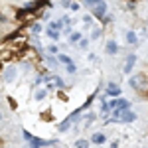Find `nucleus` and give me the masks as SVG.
Listing matches in <instances>:
<instances>
[{
	"instance_id": "nucleus-24",
	"label": "nucleus",
	"mask_w": 148,
	"mask_h": 148,
	"mask_svg": "<svg viewBox=\"0 0 148 148\" xmlns=\"http://www.w3.org/2000/svg\"><path fill=\"white\" fill-rule=\"evenodd\" d=\"M46 53H51V56L59 53V46H57V44H49V46L46 47Z\"/></svg>"
},
{
	"instance_id": "nucleus-6",
	"label": "nucleus",
	"mask_w": 148,
	"mask_h": 148,
	"mask_svg": "<svg viewBox=\"0 0 148 148\" xmlns=\"http://www.w3.org/2000/svg\"><path fill=\"white\" fill-rule=\"evenodd\" d=\"M105 95H107V97H121V95H123V89H121V85H119V83L109 81V83H107V87H105Z\"/></svg>"
},
{
	"instance_id": "nucleus-14",
	"label": "nucleus",
	"mask_w": 148,
	"mask_h": 148,
	"mask_svg": "<svg viewBox=\"0 0 148 148\" xmlns=\"http://www.w3.org/2000/svg\"><path fill=\"white\" fill-rule=\"evenodd\" d=\"M81 121L85 123V126H91L95 121H97V113H93V111H89V113H85L83 116H81Z\"/></svg>"
},
{
	"instance_id": "nucleus-18",
	"label": "nucleus",
	"mask_w": 148,
	"mask_h": 148,
	"mask_svg": "<svg viewBox=\"0 0 148 148\" xmlns=\"http://www.w3.org/2000/svg\"><path fill=\"white\" fill-rule=\"evenodd\" d=\"M46 38H49L51 42H59L61 40V34L57 30H51V28H46Z\"/></svg>"
},
{
	"instance_id": "nucleus-17",
	"label": "nucleus",
	"mask_w": 148,
	"mask_h": 148,
	"mask_svg": "<svg viewBox=\"0 0 148 148\" xmlns=\"http://www.w3.org/2000/svg\"><path fill=\"white\" fill-rule=\"evenodd\" d=\"M40 34H44L42 24H40V22H32V24H30V36H40Z\"/></svg>"
},
{
	"instance_id": "nucleus-8",
	"label": "nucleus",
	"mask_w": 148,
	"mask_h": 148,
	"mask_svg": "<svg viewBox=\"0 0 148 148\" xmlns=\"http://www.w3.org/2000/svg\"><path fill=\"white\" fill-rule=\"evenodd\" d=\"M125 40H126V44H128V46H132V47L140 46V38L136 36L134 30H126V32H125Z\"/></svg>"
},
{
	"instance_id": "nucleus-22",
	"label": "nucleus",
	"mask_w": 148,
	"mask_h": 148,
	"mask_svg": "<svg viewBox=\"0 0 148 148\" xmlns=\"http://www.w3.org/2000/svg\"><path fill=\"white\" fill-rule=\"evenodd\" d=\"M47 28H51V30H57V32H61V28H63V22H61V18H59V20H51V22L47 24Z\"/></svg>"
},
{
	"instance_id": "nucleus-30",
	"label": "nucleus",
	"mask_w": 148,
	"mask_h": 148,
	"mask_svg": "<svg viewBox=\"0 0 148 148\" xmlns=\"http://www.w3.org/2000/svg\"><path fill=\"white\" fill-rule=\"evenodd\" d=\"M138 38H142V40H144V38H146V28H144V26H140V30H138Z\"/></svg>"
},
{
	"instance_id": "nucleus-19",
	"label": "nucleus",
	"mask_w": 148,
	"mask_h": 148,
	"mask_svg": "<svg viewBox=\"0 0 148 148\" xmlns=\"http://www.w3.org/2000/svg\"><path fill=\"white\" fill-rule=\"evenodd\" d=\"M81 36H83V32H71V34L67 36V44L69 46H75V44L81 40Z\"/></svg>"
},
{
	"instance_id": "nucleus-13",
	"label": "nucleus",
	"mask_w": 148,
	"mask_h": 148,
	"mask_svg": "<svg viewBox=\"0 0 148 148\" xmlns=\"http://www.w3.org/2000/svg\"><path fill=\"white\" fill-rule=\"evenodd\" d=\"M47 95H49V91H47L46 87H36V91H34V101H44Z\"/></svg>"
},
{
	"instance_id": "nucleus-21",
	"label": "nucleus",
	"mask_w": 148,
	"mask_h": 148,
	"mask_svg": "<svg viewBox=\"0 0 148 148\" xmlns=\"http://www.w3.org/2000/svg\"><path fill=\"white\" fill-rule=\"evenodd\" d=\"M75 148H91L89 138H77V140H75Z\"/></svg>"
},
{
	"instance_id": "nucleus-7",
	"label": "nucleus",
	"mask_w": 148,
	"mask_h": 148,
	"mask_svg": "<svg viewBox=\"0 0 148 148\" xmlns=\"http://www.w3.org/2000/svg\"><path fill=\"white\" fill-rule=\"evenodd\" d=\"M146 83V73L142 71V73H136V75H132L130 79H128V85H130V89H134L136 91L140 85H144Z\"/></svg>"
},
{
	"instance_id": "nucleus-23",
	"label": "nucleus",
	"mask_w": 148,
	"mask_h": 148,
	"mask_svg": "<svg viewBox=\"0 0 148 148\" xmlns=\"http://www.w3.org/2000/svg\"><path fill=\"white\" fill-rule=\"evenodd\" d=\"M67 10H71V12H79V10H81V2H77V0H69Z\"/></svg>"
},
{
	"instance_id": "nucleus-5",
	"label": "nucleus",
	"mask_w": 148,
	"mask_h": 148,
	"mask_svg": "<svg viewBox=\"0 0 148 148\" xmlns=\"http://www.w3.org/2000/svg\"><path fill=\"white\" fill-rule=\"evenodd\" d=\"M136 119H138V114L134 111H130V109H125V111H121V114H119V123H123V125H130Z\"/></svg>"
},
{
	"instance_id": "nucleus-34",
	"label": "nucleus",
	"mask_w": 148,
	"mask_h": 148,
	"mask_svg": "<svg viewBox=\"0 0 148 148\" xmlns=\"http://www.w3.org/2000/svg\"><path fill=\"white\" fill-rule=\"evenodd\" d=\"M28 148H38V146H36V144H30V146H28Z\"/></svg>"
},
{
	"instance_id": "nucleus-25",
	"label": "nucleus",
	"mask_w": 148,
	"mask_h": 148,
	"mask_svg": "<svg viewBox=\"0 0 148 148\" xmlns=\"http://www.w3.org/2000/svg\"><path fill=\"white\" fill-rule=\"evenodd\" d=\"M81 22L85 24V26H93V24H95V18H93L91 14H85V16L81 18Z\"/></svg>"
},
{
	"instance_id": "nucleus-31",
	"label": "nucleus",
	"mask_w": 148,
	"mask_h": 148,
	"mask_svg": "<svg viewBox=\"0 0 148 148\" xmlns=\"http://www.w3.org/2000/svg\"><path fill=\"white\" fill-rule=\"evenodd\" d=\"M8 103H10V107L14 109V111L18 109V103H16V99H12V97H8Z\"/></svg>"
},
{
	"instance_id": "nucleus-28",
	"label": "nucleus",
	"mask_w": 148,
	"mask_h": 148,
	"mask_svg": "<svg viewBox=\"0 0 148 148\" xmlns=\"http://www.w3.org/2000/svg\"><path fill=\"white\" fill-rule=\"evenodd\" d=\"M87 61H89V63H97V61H99L97 53H87Z\"/></svg>"
},
{
	"instance_id": "nucleus-26",
	"label": "nucleus",
	"mask_w": 148,
	"mask_h": 148,
	"mask_svg": "<svg viewBox=\"0 0 148 148\" xmlns=\"http://www.w3.org/2000/svg\"><path fill=\"white\" fill-rule=\"evenodd\" d=\"M75 71H77V65H75V63H73V61H71V63H67V65H65V73H69V75H73V73H75Z\"/></svg>"
},
{
	"instance_id": "nucleus-16",
	"label": "nucleus",
	"mask_w": 148,
	"mask_h": 148,
	"mask_svg": "<svg viewBox=\"0 0 148 148\" xmlns=\"http://www.w3.org/2000/svg\"><path fill=\"white\" fill-rule=\"evenodd\" d=\"M56 59H57V63H59V65H67V63H71V61H73V59H71L67 53H63V51L56 53Z\"/></svg>"
},
{
	"instance_id": "nucleus-20",
	"label": "nucleus",
	"mask_w": 148,
	"mask_h": 148,
	"mask_svg": "<svg viewBox=\"0 0 148 148\" xmlns=\"http://www.w3.org/2000/svg\"><path fill=\"white\" fill-rule=\"evenodd\" d=\"M71 126H73V125H71V119L67 116V119H63V121H61V123L57 125V130H59V132H67Z\"/></svg>"
},
{
	"instance_id": "nucleus-2",
	"label": "nucleus",
	"mask_w": 148,
	"mask_h": 148,
	"mask_svg": "<svg viewBox=\"0 0 148 148\" xmlns=\"http://www.w3.org/2000/svg\"><path fill=\"white\" fill-rule=\"evenodd\" d=\"M42 81L47 91H63L65 89V81L57 73H42Z\"/></svg>"
},
{
	"instance_id": "nucleus-10",
	"label": "nucleus",
	"mask_w": 148,
	"mask_h": 148,
	"mask_svg": "<svg viewBox=\"0 0 148 148\" xmlns=\"http://www.w3.org/2000/svg\"><path fill=\"white\" fill-rule=\"evenodd\" d=\"M101 38H103V26L93 24L91 28H89V40H91V42H97V40H101Z\"/></svg>"
},
{
	"instance_id": "nucleus-1",
	"label": "nucleus",
	"mask_w": 148,
	"mask_h": 148,
	"mask_svg": "<svg viewBox=\"0 0 148 148\" xmlns=\"http://www.w3.org/2000/svg\"><path fill=\"white\" fill-rule=\"evenodd\" d=\"M0 77H2V83L4 85H16L18 79H20V67H18V63H6L4 67L0 69Z\"/></svg>"
},
{
	"instance_id": "nucleus-29",
	"label": "nucleus",
	"mask_w": 148,
	"mask_h": 148,
	"mask_svg": "<svg viewBox=\"0 0 148 148\" xmlns=\"http://www.w3.org/2000/svg\"><path fill=\"white\" fill-rule=\"evenodd\" d=\"M6 128V116H4V113L0 111V130H4Z\"/></svg>"
},
{
	"instance_id": "nucleus-27",
	"label": "nucleus",
	"mask_w": 148,
	"mask_h": 148,
	"mask_svg": "<svg viewBox=\"0 0 148 148\" xmlns=\"http://www.w3.org/2000/svg\"><path fill=\"white\" fill-rule=\"evenodd\" d=\"M125 6H126V10H128V12H134V8H136V0H128Z\"/></svg>"
},
{
	"instance_id": "nucleus-33",
	"label": "nucleus",
	"mask_w": 148,
	"mask_h": 148,
	"mask_svg": "<svg viewBox=\"0 0 148 148\" xmlns=\"http://www.w3.org/2000/svg\"><path fill=\"white\" fill-rule=\"evenodd\" d=\"M49 148H65V146H57V144H51Z\"/></svg>"
},
{
	"instance_id": "nucleus-11",
	"label": "nucleus",
	"mask_w": 148,
	"mask_h": 148,
	"mask_svg": "<svg viewBox=\"0 0 148 148\" xmlns=\"http://www.w3.org/2000/svg\"><path fill=\"white\" fill-rule=\"evenodd\" d=\"M42 61H44V65H46L47 69H57L59 67V63H57V59H56V56H51V53H46V56L42 57Z\"/></svg>"
},
{
	"instance_id": "nucleus-12",
	"label": "nucleus",
	"mask_w": 148,
	"mask_h": 148,
	"mask_svg": "<svg viewBox=\"0 0 148 148\" xmlns=\"http://www.w3.org/2000/svg\"><path fill=\"white\" fill-rule=\"evenodd\" d=\"M105 51H107V56H116V53H119V44H116L114 40H109V42L105 44Z\"/></svg>"
},
{
	"instance_id": "nucleus-32",
	"label": "nucleus",
	"mask_w": 148,
	"mask_h": 148,
	"mask_svg": "<svg viewBox=\"0 0 148 148\" xmlns=\"http://www.w3.org/2000/svg\"><path fill=\"white\" fill-rule=\"evenodd\" d=\"M109 148H119V140H113V142H111V146Z\"/></svg>"
},
{
	"instance_id": "nucleus-4",
	"label": "nucleus",
	"mask_w": 148,
	"mask_h": 148,
	"mask_svg": "<svg viewBox=\"0 0 148 148\" xmlns=\"http://www.w3.org/2000/svg\"><path fill=\"white\" fill-rule=\"evenodd\" d=\"M136 63H138V56H136V53H128V56L125 57V65H123V75H130Z\"/></svg>"
},
{
	"instance_id": "nucleus-3",
	"label": "nucleus",
	"mask_w": 148,
	"mask_h": 148,
	"mask_svg": "<svg viewBox=\"0 0 148 148\" xmlns=\"http://www.w3.org/2000/svg\"><path fill=\"white\" fill-rule=\"evenodd\" d=\"M89 14H91L95 20H103L105 14H107V2H105V0H99L95 6H91V12H89Z\"/></svg>"
},
{
	"instance_id": "nucleus-15",
	"label": "nucleus",
	"mask_w": 148,
	"mask_h": 148,
	"mask_svg": "<svg viewBox=\"0 0 148 148\" xmlns=\"http://www.w3.org/2000/svg\"><path fill=\"white\" fill-rule=\"evenodd\" d=\"M89 46H91V40H89V38H85V36H81V40L75 44V47H79L81 51H87Z\"/></svg>"
},
{
	"instance_id": "nucleus-36",
	"label": "nucleus",
	"mask_w": 148,
	"mask_h": 148,
	"mask_svg": "<svg viewBox=\"0 0 148 148\" xmlns=\"http://www.w3.org/2000/svg\"><path fill=\"white\" fill-rule=\"evenodd\" d=\"M0 105H2V103H0Z\"/></svg>"
},
{
	"instance_id": "nucleus-9",
	"label": "nucleus",
	"mask_w": 148,
	"mask_h": 148,
	"mask_svg": "<svg viewBox=\"0 0 148 148\" xmlns=\"http://www.w3.org/2000/svg\"><path fill=\"white\" fill-rule=\"evenodd\" d=\"M107 140H109V138H107V134H105V132H93L91 136H89V142H91V144H95V146H103Z\"/></svg>"
},
{
	"instance_id": "nucleus-35",
	"label": "nucleus",
	"mask_w": 148,
	"mask_h": 148,
	"mask_svg": "<svg viewBox=\"0 0 148 148\" xmlns=\"http://www.w3.org/2000/svg\"><path fill=\"white\" fill-rule=\"evenodd\" d=\"M105 2H114V0H105Z\"/></svg>"
}]
</instances>
